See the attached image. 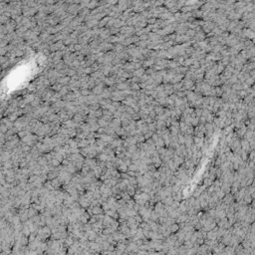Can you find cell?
<instances>
[{
	"label": "cell",
	"instance_id": "obj_1",
	"mask_svg": "<svg viewBox=\"0 0 255 255\" xmlns=\"http://www.w3.org/2000/svg\"><path fill=\"white\" fill-rule=\"evenodd\" d=\"M64 126L67 127V128H69V129H76L79 125L78 124H76L75 122L71 121V120H68V121H66V122L64 123Z\"/></svg>",
	"mask_w": 255,
	"mask_h": 255
},
{
	"label": "cell",
	"instance_id": "obj_2",
	"mask_svg": "<svg viewBox=\"0 0 255 255\" xmlns=\"http://www.w3.org/2000/svg\"><path fill=\"white\" fill-rule=\"evenodd\" d=\"M92 206V205H91ZM92 210H93V213L95 215H98V214H101L104 212V209L103 207H100V205H96V206H92Z\"/></svg>",
	"mask_w": 255,
	"mask_h": 255
},
{
	"label": "cell",
	"instance_id": "obj_3",
	"mask_svg": "<svg viewBox=\"0 0 255 255\" xmlns=\"http://www.w3.org/2000/svg\"><path fill=\"white\" fill-rule=\"evenodd\" d=\"M28 214H29V218H32V217H34L35 215L38 214V210L36 208H34L33 206H31V207L28 208Z\"/></svg>",
	"mask_w": 255,
	"mask_h": 255
},
{
	"label": "cell",
	"instance_id": "obj_4",
	"mask_svg": "<svg viewBox=\"0 0 255 255\" xmlns=\"http://www.w3.org/2000/svg\"><path fill=\"white\" fill-rule=\"evenodd\" d=\"M51 182H52V185L54 186V188L56 189V188H59L60 186H61V181H60V179L58 177H56V178H53L52 180H51Z\"/></svg>",
	"mask_w": 255,
	"mask_h": 255
},
{
	"label": "cell",
	"instance_id": "obj_5",
	"mask_svg": "<svg viewBox=\"0 0 255 255\" xmlns=\"http://www.w3.org/2000/svg\"><path fill=\"white\" fill-rule=\"evenodd\" d=\"M135 187H136V186H134V185H132V184H129V185L127 186V188H126V191H127L131 196L134 195V194H135V191H136Z\"/></svg>",
	"mask_w": 255,
	"mask_h": 255
},
{
	"label": "cell",
	"instance_id": "obj_6",
	"mask_svg": "<svg viewBox=\"0 0 255 255\" xmlns=\"http://www.w3.org/2000/svg\"><path fill=\"white\" fill-rule=\"evenodd\" d=\"M118 171L119 172H121V173H127V172L129 171V166H128L125 162H123L121 165H119L118 166Z\"/></svg>",
	"mask_w": 255,
	"mask_h": 255
},
{
	"label": "cell",
	"instance_id": "obj_7",
	"mask_svg": "<svg viewBox=\"0 0 255 255\" xmlns=\"http://www.w3.org/2000/svg\"><path fill=\"white\" fill-rule=\"evenodd\" d=\"M121 126V121L118 120V119H115V120H113L112 121V123L110 124V127H112V128H114V129H116V128H118Z\"/></svg>",
	"mask_w": 255,
	"mask_h": 255
},
{
	"label": "cell",
	"instance_id": "obj_8",
	"mask_svg": "<svg viewBox=\"0 0 255 255\" xmlns=\"http://www.w3.org/2000/svg\"><path fill=\"white\" fill-rule=\"evenodd\" d=\"M99 125H100V127H103V128H106L108 125H109V122H107L106 120H104V119H102V120H100L99 121Z\"/></svg>",
	"mask_w": 255,
	"mask_h": 255
},
{
	"label": "cell",
	"instance_id": "obj_9",
	"mask_svg": "<svg viewBox=\"0 0 255 255\" xmlns=\"http://www.w3.org/2000/svg\"><path fill=\"white\" fill-rule=\"evenodd\" d=\"M137 169H138V165H137V163H135V164H130V165H129V171L137 172Z\"/></svg>",
	"mask_w": 255,
	"mask_h": 255
},
{
	"label": "cell",
	"instance_id": "obj_10",
	"mask_svg": "<svg viewBox=\"0 0 255 255\" xmlns=\"http://www.w3.org/2000/svg\"><path fill=\"white\" fill-rule=\"evenodd\" d=\"M82 119L83 118H82L81 116H76V117L74 118V120H75V122H81V121H82Z\"/></svg>",
	"mask_w": 255,
	"mask_h": 255
}]
</instances>
